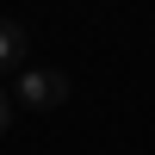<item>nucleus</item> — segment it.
I'll list each match as a JSON object with an SVG mask.
<instances>
[{
  "instance_id": "nucleus-1",
  "label": "nucleus",
  "mask_w": 155,
  "mask_h": 155,
  "mask_svg": "<svg viewBox=\"0 0 155 155\" xmlns=\"http://www.w3.org/2000/svg\"><path fill=\"white\" fill-rule=\"evenodd\" d=\"M68 93H74V87H68L62 68H25L19 74V106H31V112H56Z\"/></svg>"
},
{
  "instance_id": "nucleus-2",
  "label": "nucleus",
  "mask_w": 155,
  "mask_h": 155,
  "mask_svg": "<svg viewBox=\"0 0 155 155\" xmlns=\"http://www.w3.org/2000/svg\"><path fill=\"white\" fill-rule=\"evenodd\" d=\"M19 62H25V25L0 19V68H19Z\"/></svg>"
},
{
  "instance_id": "nucleus-3",
  "label": "nucleus",
  "mask_w": 155,
  "mask_h": 155,
  "mask_svg": "<svg viewBox=\"0 0 155 155\" xmlns=\"http://www.w3.org/2000/svg\"><path fill=\"white\" fill-rule=\"evenodd\" d=\"M6 130H12V93L0 87V137H6Z\"/></svg>"
}]
</instances>
